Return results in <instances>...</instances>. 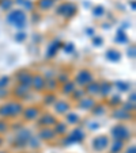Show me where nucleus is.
<instances>
[{"label": "nucleus", "instance_id": "obj_1", "mask_svg": "<svg viewBox=\"0 0 136 153\" xmlns=\"http://www.w3.org/2000/svg\"><path fill=\"white\" fill-rule=\"evenodd\" d=\"M23 111V106L18 100H11L0 106V117L4 119L8 118H17L22 114Z\"/></svg>", "mask_w": 136, "mask_h": 153}, {"label": "nucleus", "instance_id": "obj_2", "mask_svg": "<svg viewBox=\"0 0 136 153\" xmlns=\"http://www.w3.org/2000/svg\"><path fill=\"white\" fill-rule=\"evenodd\" d=\"M7 22L11 26L17 27V29L25 27L27 22V16L25 10H12V11H10L8 15H7Z\"/></svg>", "mask_w": 136, "mask_h": 153}, {"label": "nucleus", "instance_id": "obj_3", "mask_svg": "<svg viewBox=\"0 0 136 153\" xmlns=\"http://www.w3.org/2000/svg\"><path fill=\"white\" fill-rule=\"evenodd\" d=\"M110 134H112L113 140H119V141H122V142H125L131 137L129 129L127 126H124V125H116L112 129Z\"/></svg>", "mask_w": 136, "mask_h": 153}, {"label": "nucleus", "instance_id": "obj_4", "mask_svg": "<svg viewBox=\"0 0 136 153\" xmlns=\"http://www.w3.org/2000/svg\"><path fill=\"white\" fill-rule=\"evenodd\" d=\"M30 137H32V133H30L27 129H19L17 136H15V140H14V146L15 148H25L27 145V142H29Z\"/></svg>", "mask_w": 136, "mask_h": 153}, {"label": "nucleus", "instance_id": "obj_5", "mask_svg": "<svg viewBox=\"0 0 136 153\" xmlns=\"http://www.w3.org/2000/svg\"><path fill=\"white\" fill-rule=\"evenodd\" d=\"M91 81H93V73L87 69H82V71H79L78 75L75 76V81H74V83L78 84V85L84 87L89 83H91Z\"/></svg>", "mask_w": 136, "mask_h": 153}, {"label": "nucleus", "instance_id": "obj_6", "mask_svg": "<svg viewBox=\"0 0 136 153\" xmlns=\"http://www.w3.org/2000/svg\"><path fill=\"white\" fill-rule=\"evenodd\" d=\"M109 144H110L109 137L102 134V136H98V137H95V138H94L93 149L95 150V152H105V150L109 148Z\"/></svg>", "mask_w": 136, "mask_h": 153}, {"label": "nucleus", "instance_id": "obj_7", "mask_svg": "<svg viewBox=\"0 0 136 153\" xmlns=\"http://www.w3.org/2000/svg\"><path fill=\"white\" fill-rule=\"evenodd\" d=\"M30 87H32L34 91H37V92H41V91H44L47 88V79L44 77L42 75H34L32 77Z\"/></svg>", "mask_w": 136, "mask_h": 153}, {"label": "nucleus", "instance_id": "obj_8", "mask_svg": "<svg viewBox=\"0 0 136 153\" xmlns=\"http://www.w3.org/2000/svg\"><path fill=\"white\" fill-rule=\"evenodd\" d=\"M22 115H23L25 121H35L41 115V110H40V107H37V106H30L27 108H23Z\"/></svg>", "mask_w": 136, "mask_h": 153}, {"label": "nucleus", "instance_id": "obj_9", "mask_svg": "<svg viewBox=\"0 0 136 153\" xmlns=\"http://www.w3.org/2000/svg\"><path fill=\"white\" fill-rule=\"evenodd\" d=\"M78 8L74 6L72 3H63L60 7L57 8V14L59 15H63L64 18H71L76 14Z\"/></svg>", "mask_w": 136, "mask_h": 153}, {"label": "nucleus", "instance_id": "obj_10", "mask_svg": "<svg viewBox=\"0 0 136 153\" xmlns=\"http://www.w3.org/2000/svg\"><path fill=\"white\" fill-rule=\"evenodd\" d=\"M30 92V87L27 85H22V84H18L14 90L11 91V94L14 95L15 99H25Z\"/></svg>", "mask_w": 136, "mask_h": 153}, {"label": "nucleus", "instance_id": "obj_11", "mask_svg": "<svg viewBox=\"0 0 136 153\" xmlns=\"http://www.w3.org/2000/svg\"><path fill=\"white\" fill-rule=\"evenodd\" d=\"M56 137V133L53 129H49V127H42L38 133V138L41 141H45V142H50L53 138Z\"/></svg>", "mask_w": 136, "mask_h": 153}, {"label": "nucleus", "instance_id": "obj_12", "mask_svg": "<svg viewBox=\"0 0 136 153\" xmlns=\"http://www.w3.org/2000/svg\"><path fill=\"white\" fill-rule=\"evenodd\" d=\"M84 140V131L82 129L72 130V133L68 136L65 144H75V142H82Z\"/></svg>", "mask_w": 136, "mask_h": 153}, {"label": "nucleus", "instance_id": "obj_13", "mask_svg": "<svg viewBox=\"0 0 136 153\" xmlns=\"http://www.w3.org/2000/svg\"><path fill=\"white\" fill-rule=\"evenodd\" d=\"M79 108L82 110H93V107L95 106V100L93 98H87V96H83L82 99H79V103H78Z\"/></svg>", "mask_w": 136, "mask_h": 153}, {"label": "nucleus", "instance_id": "obj_14", "mask_svg": "<svg viewBox=\"0 0 136 153\" xmlns=\"http://www.w3.org/2000/svg\"><path fill=\"white\" fill-rule=\"evenodd\" d=\"M53 106H55V111L57 114H67L71 108L70 103L65 102V100H57V102L53 103Z\"/></svg>", "mask_w": 136, "mask_h": 153}, {"label": "nucleus", "instance_id": "obj_15", "mask_svg": "<svg viewBox=\"0 0 136 153\" xmlns=\"http://www.w3.org/2000/svg\"><path fill=\"white\" fill-rule=\"evenodd\" d=\"M56 118L52 115V114H44L42 117H41V119L38 121V125L42 127H49V126H53V125L56 123Z\"/></svg>", "mask_w": 136, "mask_h": 153}, {"label": "nucleus", "instance_id": "obj_16", "mask_svg": "<svg viewBox=\"0 0 136 153\" xmlns=\"http://www.w3.org/2000/svg\"><path fill=\"white\" fill-rule=\"evenodd\" d=\"M32 77H33V75H32V73H29V72H19V73H18V76H17L18 84H22V85L30 87Z\"/></svg>", "mask_w": 136, "mask_h": 153}, {"label": "nucleus", "instance_id": "obj_17", "mask_svg": "<svg viewBox=\"0 0 136 153\" xmlns=\"http://www.w3.org/2000/svg\"><path fill=\"white\" fill-rule=\"evenodd\" d=\"M109 153H121L124 149V142L119 141V140H113L109 144Z\"/></svg>", "mask_w": 136, "mask_h": 153}, {"label": "nucleus", "instance_id": "obj_18", "mask_svg": "<svg viewBox=\"0 0 136 153\" xmlns=\"http://www.w3.org/2000/svg\"><path fill=\"white\" fill-rule=\"evenodd\" d=\"M84 92H87L90 96L98 95L99 94V83H94V81L89 83L86 85V88H84Z\"/></svg>", "mask_w": 136, "mask_h": 153}, {"label": "nucleus", "instance_id": "obj_19", "mask_svg": "<svg viewBox=\"0 0 136 153\" xmlns=\"http://www.w3.org/2000/svg\"><path fill=\"white\" fill-rule=\"evenodd\" d=\"M60 46H61V42H59V41H55V42H52V43L49 45V48H48L47 57H48V58H52L53 56H56V53L59 52Z\"/></svg>", "mask_w": 136, "mask_h": 153}, {"label": "nucleus", "instance_id": "obj_20", "mask_svg": "<svg viewBox=\"0 0 136 153\" xmlns=\"http://www.w3.org/2000/svg\"><path fill=\"white\" fill-rule=\"evenodd\" d=\"M55 133H56V136H64V134L67 133V125H65V122H56L55 125Z\"/></svg>", "mask_w": 136, "mask_h": 153}, {"label": "nucleus", "instance_id": "obj_21", "mask_svg": "<svg viewBox=\"0 0 136 153\" xmlns=\"http://www.w3.org/2000/svg\"><path fill=\"white\" fill-rule=\"evenodd\" d=\"M112 115L117 119H129L131 118V114L128 113V111L122 110V108H116V110L113 111Z\"/></svg>", "mask_w": 136, "mask_h": 153}, {"label": "nucleus", "instance_id": "obj_22", "mask_svg": "<svg viewBox=\"0 0 136 153\" xmlns=\"http://www.w3.org/2000/svg\"><path fill=\"white\" fill-rule=\"evenodd\" d=\"M76 84L74 83V81H65V83H63V88H61V91H63V94H65V95H71L72 94V91L76 88Z\"/></svg>", "mask_w": 136, "mask_h": 153}, {"label": "nucleus", "instance_id": "obj_23", "mask_svg": "<svg viewBox=\"0 0 136 153\" xmlns=\"http://www.w3.org/2000/svg\"><path fill=\"white\" fill-rule=\"evenodd\" d=\"M106 58L113 61V62H116V61H119L120 58H121V54H120V52L116 49H109L106 53Z\"/></svg>", "mask_w": 136, "mask_h": 153}, {"label": "nucleus", "instance_id": "obj_24", "mask_svg": "<svg viewBox=\"0 0 136 153\" xmlns=\"http://www.w3.org/2000/svg\"><path fill=\"white\" fill-rule=\"evenodd\" d=\"M37 4L41 10H50L55 4V0H38Z\"/></svg>", "mask_w": 136, "mask_h": 153}, {"label": "nucleus", "instance_id": "obj_25", "mask_svg": "<svg viewBox=\"0 0 136 153\" xmlns=\"http://www.w3.org/2000/svg\"><path fill=\"white\" fill-rule=\"evenodd\" d=\"M110 90H112V84L110 83H101L99 84V94H101L102 96L109 95Z\"/></svg>", "mask_w": 136, "mask_h": 153}, {"label": "nucleus", "instance_id": "obj_26", "mask_svg": "<svg viewBox=\"0 0 136 153\" xmlns=\"http://www.w3.org/2000/svg\"><path fill=\"white\" fill-rule=\"evenodd\" d=\"M65 119H67V123L75 125V123H78L79 122V115L78 114H75V113H67Z\"/></svg>", "mask_w": 136, "mask_h": 153}, {"label": "nucleus", "instance_id": "obj_27", "mask_svg": "<svg viewBox=\"0 0 136 153\" xmlns=\"http://www.w3.org/2000/svg\"><path fill=\"white\" fill-rule=\"evenodd\" d=\"M27 144H29L33 149H38V148L41 146L40 138H35V137H30V140H29V142H27Z\"/></svg>", "mask_w": 136, "mask_h": 153}, {"label": "nucleus", "instance_id": "obj_28", "mask_svg": "<svg viewBox=\"0 0 136 153\" xmlns=\"http://www.w3.org/2000/svg\"><path fill=\"white\" fill-rule=\"evenodd\" d=\"M0 7H2V10H4V11H11L12 0H2V1H0Z\"/></svg>", "mask_w": 136, "mask_h": 153}, {"label": "nucleus", "instance_id": "obj_29", "mask_svg": "<svg viewBox=\"0 0 136 153\" xmlns=\"http://www.w3.org/2000/svg\"><path fill=\"white\" fill-rule=\"evenodd\" d=\"M10 81H11L10 76H2L0 77V88H8Z\"/></svg>", "mask_w": 136, "mask_h": 153}, {"label": "nucleus", "instance_id": "obj_30", "mask_svg": "<svg viewBox=\"0 0 136 153\" xmlns=\"http://www.w3.org/2000/svg\"><path fill=\"white\" fill-rule=\"evenodd\" d=\"M10 129V123L6 119H0V133H6Z\"/></svg>", "mask_w": 136, "mask_h": 153}, {"label": "nucleus", "instance_id": "obj_31", "mask_svg": "<svg viewBox=\"0 0 136 153\" xmlns=\"http://www.w3.org/2000/svg\"><path fill=\"white\" fill-rule=\"evenodd\" d=\"M71 95L74 96V99H76V100H79V99H82L83 98V95H84V90H82V91H76V88L75 90L72 91V94H71Z\"/></svg>", "mask_w": 136, "mask_h": 153}, {"label": "nucleus", "instance_id": "obj_32", "mask_svg": "<svg viewBox=\"0 0 136 153\" xmlns=\"http://www.w3.org/2000/svg\"><path fill=\"white\" fill-rule=\"evenodd\" d=\"M44 102H45V104H53L56 102V96L53 94H49L47 98H44Z\"/></svg>", "mask_w": 136, "mask_h": 153}, {"label": "nucleus", "instance_id": "obj_33", "mask_svg": "<svg viewBox=\"0 0 136 153\" xmlns=\"http://www.w3.org/2000/svg\"><path fill=\"white\" fill-rule=\"evenodd\" d=\"M110 106H119L120 103H121V98H120V96H112V99H110Z\"/></svg>", "mask_w": 136, "mask_h": 153}, {"label": "nucleus", "instance_id": "obj_34", "mask_svg": "<svg viewBox=\"0 0 136 153\" xmlns=\"http://www.w3.org/2000/svg\"><path fill=\"white\" fill-rule=\"evenodd\" d=\"M10 90L8 88H0V99H6L10 95Z\"/></svg>", "mask_w": 136, "mask_h": 153}, {"label": "nucleus", "instance_id": "obj_35", "mask_svg": "<svg viewBox=\"0 0 136 153\" xmlns=\"http://www.w3.org/2000/svg\"><path fill=\"white\" fill-rule=\"evenodd\" d=\"M117 39L125 42V41H127V35H125V33L124 31H119V34H117Z\"/></svg>", "mask_w": 136, "mask_h": 153}, {"label": "nucleus", "instance_id": "obj_36", "mask_svg": "<svg viewBox=\"0 0 136 153\" xmlns=\"http://www.w3.org/2000/svg\"><path fill=\"white\" fill-rule=\"evenodd\" d=\"M117 85H119V88L121 87V91H128V84H125V83H117Z\"/></svg>", "mask_w": 136, "mask_h": 153}, {"label": "nucleus", "instance_id": "obj_37", "mask_svg": "<svg viewBox=\"0 0 136 153\" xmlns=\"http://www.w3.org/2000/svg\"><path fill=\"white\" fill-rule=\"evenodd\" d=\"M102 7H95V10H94V15H102Z\"/></svg>", "mask_w": 136, "mask_h": 153}, {"label": "nucleus", "instance_id": "obj_38", "mask_svg": "<svg viewBox=\"0 0 136 153\" xmlns=\"http://www.w3.org/2000/svg\"><path fill=\"white\" fill-rule=\"evenodd\" d=\"M128 56H129V57H135V46H132V49H129L128 50Z\"/></svg>", "mask_w": 136, "mask_h": 153}, {"label": "nucleus", "instance_id": "obj_39", "mask_svg": "<svg viewBox=\"0 0 136 153\" xmlns=\"http://www.w3.org/2000/svg\"><path fill=\"white\" fill-rule=\"evenodd\" d=\"M94 45H95V46L102 45V38H95V39H94Z\"/></svg>", "mask_w": 136, "mask_h": 153}, {"label": "nucleus", "instance_id": "obj_40", "mask_svg": "<svg viewBox=\"0 0 136 153\" xmlns=\"http://www.w3.org/2000/svg\"><path fill=\"white\" fill-rule=\"evenodd\" d=\"M15 38H17V39H22V41H23L25 38H26V35H25V33H19V34H18Z\"/></svg>", "mask_w": 136, "mask_h": 153}, {"label": "nucleus", "instance_id": "obj_41", "mask_svg": "<svg viewBox=\"0 0 136 153\" xmlns=\"http://www.w3.org/2000/svg\"><path fill=\"white\" fill-rule=\"evenodd\" d=\"M135 150H136L135 145H132V146H131V148H128V149H127V152H125V153H135Z\"/></svg>", "mask_w": 136, "mask_h": 153}, {"label": "nucleus", "instance_id": "obj_42", "mask_svg": "<svg viewBox=\"0 0 136 153\" xmlns=\"http://www.w3.org/2000/svg\"><path fill=\"white\" fill-rule=\"evenodd\" d=\"M72 49H74V45H72V43H68V45H67V48H64V50H67V52H71Z\"/></svg>", "mask_w": 136, "mask_h": 153}, {"label": "nucleus", "instance_id": "obj_43", "mask_svg": "<svg viewBox=\"0 0 136 153\" xmlns=\"http://www.w3.org/2000/svg\"><path fill=\"white\" fill-rule=\"evenodd\" d=\"M3 144V138H2V137H0V145Z\"/></svg>", "mask_w": 136, "mask_h": 153}, {"label": "nucleus", "instance_id": "obj_44", "mask_svg": "<svg viewBox=\"0 0 136 153\" xmlns=\"http://www.w3.org/2000/svg\"><path fill=\"white\" fill-rule=\"evenodd\" d=\"M0 153H8V152H6V150H0Z\"/></svg>", "mask_w": 136, "mask_h": 153}, {"label": "nucleus", "instance_id": "obj_45", "mask_svg": "<svg viewBox=\"0 0 136 153\" xmlns=\"http://www.w3.org/2000/svg\"><path fill=\"white\" fill-rule=\"evenodd\" d=\"M0 1H2V0H0Z\"/></svg>", "mask_w": 136, "mask_h": 153}]
</instances>
